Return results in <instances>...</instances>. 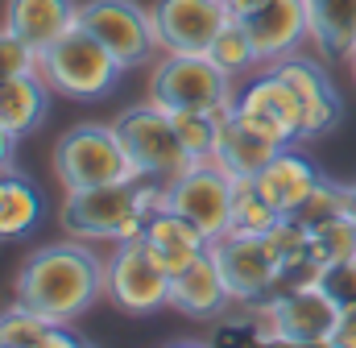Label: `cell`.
I'll use <instances>...</instances> for the list:
<instances>
[{
    "label": "cell",
    "instance_id": "7c38bea8",
    "mask_svg": "<svg viewBox=\"0 0 356 348\" xmlns=\"http://www.w3.org/2000/svg\"><path fill=\"white\" fill-rule=\"evenodd\" d=\"M228 17L224 0H154L149 21L158 54H207Z\"/></svg>",
    "mask_w": 356,
    "mask_h": 348
},
{
    "label": "cell",
    "instance_id": "e0dca14e",
    "mask_svg": "<svg viewBox=\"0 0 356 348\" xmlns=\"http://www.w3.org/2000/svg\"><path fill=\"white\" fill-rule=\"evenodd\" d=\"M228 307H232V294L224 286V274L211 258V249L170 278V311H178V315H186V319H220Z\"/></svg>",
    "mask_w": 356,
    "mask_h": 348
},
{
    "label": "cell",
    "instance_id": "52a82bcc",
    "mask_svg": "<svg viewBox=\"0 0 356 348\" xmlns=\"http://www.w3.org/2000/svg\"><path fill=\"white\" fill-rule=\"evenodd\" d=\"M104 299L124 315H154L170 307V269L154 258L145 237L112 245L104 261Z\"/></svg>",
    "mask_w": 356,
    "mask_h": 348
},
{
    "label": "cell",
    "instance_id": "3957f363",
    "mask_svg": "<svg viewBox=\"0 0 356 348\" xmlns=\"http://www.w3.org/2000/svg\"><path fill=\"white\" fill-rule=\"evenodd\" d=\"M38 71L50 84V91H58L67 100H83V104L112 95V87L124 75V67L112 58V50L83 25H71L54 46H46L38 58Z\"/></svg>",
    "mask_w": 356,
    "mask_h": 348
},
{
    "label": "cell",
    "instance_id": "e575fe53",
    "mask_svg": "<svg viewBox=\"0 0 356 348\" xmlns=\"http://www.w3.org/2000/svg\"><path fill=\"white\" fill-rule=\"evenodd\" d=\"M224 4H228L232 17H249V13H257L261 4H269V0H224Z\"/></svg>",
    "mask_w": 356,
    "mask_h": 348
},
{
    "label": "cell",
    "instance_id": "f546056e",
    "mask_svg": "<svg viewBox=\"0 0 356 348\" xmlns=\"http://www.w3.org/2000/svg\"><path fill=\"white\" fill-rule=\"evenodd\" d=\"M38 50L21 38V33H13L8 25L0 29V84L4 79H13V75H25V71H38Z\"/></svg>",
    "mask_w": 356,
    "mask_h": 348
},
{
    "label": "cell",
    "instance_id": "ffe728a7",
    "mask_svg": "<svg viewBox=\"0 0 356 348\" xmlns=\"http://www.w3.org/2000/svg\"><path fill=\"white\" fill-rule=\"evenodd\" d=\"M319 178H323V174L315 171V162H311L307 154H298L294 145H282V150L266 162V171L253 178V187L266 195L277 212H294V207L311 195V187H315Z\"/></svg>",
    "mask_w": 356,
    "mask_h": 348
},
{
    "label": "cell",
    "instance_id": "ba28073f",
    "mask_svg": "<svg viewBox=\"0 0 356 348\" xmlns=\"http://www.w3.org/2000/svg\"><path fill=\"white\" fill-rule=\"evenodd\" d=\"M266 324V345H327L340 307L319 282H286L266 303H257Z\"/></svg>",
    "mask_w": 356,
    "mask_h": 348
},
{
    "label": "cell",
    "instance_id": "7a4b0ae2",
    "mask_svg": "<svg viewBox=\"0 0 356 348\" xmlns=\"http://www.w3.org/2000/svg\"><path fill=\"white\" fill-rule=\"evenodd\" d=\"M162 203V182L133 174L124 182H104L88 191H67L58 207V224L67 237L88 245H120L145 232L149 212Z\"/></svg>",
    "mask_w": 356,
    "mask_h": 348
},
{
    "label": "cell",
    "instance_id": "cb8c5ba5",
    "mask_svg": "<svg viewBox=\"0 0 356 348\" xmlns=\"http://www.w3.org/2000/svg\"><path fill=\"white\" fill-rule=\"evenodd\" d=\"M42 220V195L21 171H0V241H21Z\"/></svg>",
    "mask_w": 356,
    "mask_h": 348
},
{
    "label": "cell",
    "instance_id": "2e32d148",
    "mask_svg": "<svg viewBox=\"0 0 356 348\" xmlns=\"http://www.w3.org/2000/svg\"><path fill=\"white\" fill-rule=\"evenodd\" d=\"M277 150H282V145L269 137L266 129H261V125H253V120L232 104V108L224 112L220 145H216V158H211V162H216V166H224V171L241 182V178H257Z\"/></svg>",
    "mask_w": 356,
    "mask_h": 348
},
{
    "label": "cell",
    "instance_id": "7402d4cb",
    "mask_svg": "<svg viewBox=\"0 0 356 348\" xmlns=\"http://www.w3.org/2000/svg\"><path fill=\"white\" fill-rule=\"evenodd\" d=\"M302 8L319 58H348L356 50V0H302Z\"/></svg>",
    "mask_w": 356,
    "mask_h": 348
},
{
    "label": "cell",
    "instance_id": "484cf974",
    "mask_svg": "<svg viewBox=\"0 0 356 348\" xmlns=\"http://www.w3.org/2000/svg\"><path fill=\"white\" fill-rule=\"evenodd\" d=\"M224 112H228V108H224ZM224 112H199V108H178V112H170L178 137H182V145H186V154H191L195 162H211V158H216Z\"/></svg>",
    "mask_w": 356,
    "mask_h": 348
},
{
    "label": "cell",
    "instance_id": "ac0fdd59",
    "mask_svg": "<svg viewBox=\"0 0 356 348\" xmlns=\"http://www.w3.org/2000/svg\"><path fill=\"white\" fill-rule=\"evenodd\" d=\"M145 245L154 249V258L162 261L166 269H170V278H175L178 269H186L195 258H203L207 249H211V241L186 220V216H178V212H170V207H154L149 212V220H145Z\"/></svg>",
    "mask_w": 356,
    "mask_h": 348
},
{
    "label": "cell",
    "instance_id": "8992f818",
    "mask_svg": "<svg viewBox=\"0 0 356 348\" xmlns=\"http://www.w3.org/2000/svg\"><path fill=\"white\" fill-rule=\"evenodd\" d=\"M112 125H116V133H120L137 174H145V178L166 187V182H175L178 174H186L195 166V158L186 154V145H182V137L175 129V116L162 104H154L149 95H145V104L124 108Z\"/></svg>",
    "mask_w": 356,
    "mask_h": 348
},
{
    "label": "cell",
    "instance_id": "8d00e7d4",
    "mask_svg": "<svg viewBox=\"0 0 356 348\" xmlns=\"http://www.w3.org/2000/svg\"><path fill=\"white\" fill-rule=\"evenodd\" d=\"M348 71H353V84H356V50L348 54Z\"/></svg>",
    "mask_w": 356,
    "mask_h": 348
},
{
    "label": "cell",
    "instance_id": "603a6c76",
    "mask_svg": "<svg viewBox=\"0 0 356 348\" xmlns=\"http://www.w3.org/2000/svg\"><path fill=\"white\" fill-rule=\"evenodd\" d=\"M0 348H83V336L13 299V307L0 315Z\"/></svg>",
    "mask_w": 356,
    "mask_h": 348
},
{
    "label": "cell",
    "instance_id": "4fadbf2b",
    "mask_svg": "<svg viewBox=\"0 0 356 348\" xmlns=\"http://www.w3.org/2000/svg\"><path fill=\"white\" fill-rule=\"evenodd\" d=\"M273 71L290 84L298 108H302V141H315V137H327L340 116H344V100L332 84V75L323 71V63H315L311 54H290L282 63H273Z\"/></svg>",
    "mask_w": 356,
    "mask_h": 348
},
{
    "label": "cell",
    "instance_id": "8fae6325",
    "mask_svg": "<svg viewBox=\"0 0 356 348\" xmlns=\"http://www.w3.org/2000/svg\"><path fill=\"white\" fill-rule=\"evenodd\" d=\"M211 258L220 265L224 286L236 307H257L273 290H282V265L269 253L266 237L224 232L220 241H211Z\"/></svg>",
    "mask_w": 356,
    "mask_h": 348
},
{
    "label": "cell",
    "instance_id": "44dd1931",
    "mask_svg": "<svg viewBox=\"0 0 356 348\" xmlns=\"http://www.w3.org/2000/svg\"><path fill=\"white\" fill-rule=\"evenodd\" d=\"M46 108H50V84L42 79V71H25L0 84V125L17 141L38 133V125L46 120Z\"/></svg>",
    "mask_w": 356,
    "mask_h": 348
},
{
    "label": "cell",
    "instance_id": "d590c367",
    "mask_svg": "<svg viewBox=\"0 0 356 348\" xmlns=\"http://www.w3.org/2000/svg\"><path fill=\"white\" fill-rule=\"evenodd\" d=\"M348 216H353V224H356V182H353V203H348Z\"/></svg>",
    "mask_w": 356,
    "mask_h": 348
},
{
    "label": "cell",
    "instance_id": "4dcf8cb0",
    "mask_svg": "<svg viewBox=\"0 0 356 348\" xmlns=\"http://www.w3.org/2000/svg\"><path fill=\"white\" fill-rule=\"evenodd\" d=\"M315 282L327 290V299H332L336 307H353L356 303V253L344 258V261L323 265V269L315 274Z\"/></svg>",
    "mask_w": 356,
    "mask_h": 348
},
{
    "label": "cell",
    "instance_id": "83f0119b",
    "mask_svg": "<svg viewBox=\"0 0 356 348\" xmlns=\"http://www.w3.org/2000/svg\"><path fill=\"white\" fill-rule=\"evenodd\" d=\"M277 216H282V212L253 187V178H241V182H236V195H232V228H228V232L266 237V228Z\"/></svg>",
    "mask_w": 356,
    "mask_h": 348
},
{
    "label": "cell",
    "instance_id": "6da1fadb",
    "mask_svg": "<svg viewBox=\"0 0 356 348\" xmlns=\"http://www.w3.org/2000/svg\"><path fill=\"white\" fill-rule=\"evenodd\" d=\"M104 261L108 258L75 237L63 245H42L17 265L13 299L54 324H75L104 299Z\"/></svg>",
    "mask_w": 356,
    "mask_h": 348
},
{
    "label": "cell",
    "instance_id": "9a60e30c",
    "mask_svg": "<svg viewBox=\"0 0 356 348\" xmlns=\"http://www.w3.org/2000/svg\"><path fill=\"white\" fill-rule=\"evenodd\" d=\"M241 21H245V29H249V38H253L266 67L298 54L302 46H311V25H307L302 0H269L257 13L241 17Z\"/></svg>",
    "mask_w": 356,
    "mask_h": 348
},
{
    "label": "cell",
    "instance_id": "d6986e66",
    "mask_svg": "<svg viewBox=\"0 0 356 348\" xmlns=\"http://www.w3.org/2000/svg\"><path fill=\"white\" fill-rule=\"evenodd\" d=\"M4 25L21 33L38 54L54 46L71 25H79V4L75 0H8Z\"/></svg>",
    "mask_w": 356,
    "mask_h": 348
},
{
    "label": "cell",
    "instance_id": "5b68a950",
    "mask_svg": "<svg viewBox=\"0 0 356 348\" xmlns=\"http://www.w3.org/2000/svg\"><path fill=\"white\" fill-rule=\"evenodd\" d=\"M149 100L166 112H224L236 104V79L216 67L211 54H158V63L149 67Z\"/></svg>",
    "mask_w": 356,
    "mask_h": 348
},
{
    "label": "cell",
    "instance_id": "f1b7e54d",
    "mask_svg": "<svg viewBox=\"0 0 356 348\" xmlns=\"http://www.w3.org/2000/svg\"><path fill=\"white\" fill-rule=\"evenodd\" d=\"M356 253V224L353 216H340L332 224H319L311 228V245H307V258L315 261L319 269L332 265V261H344Z\"/></svg>",
    "mask_w": 356,
    "mask_h": 348
},
{
    "label": "cell",
    "instance_id": "d4e9b609",
    "mask_svg": "<svg viewBox=\"0 0 356 348\" xmlns=\"http://www.w3.org/2000/svg\"><path fill=\"white\" fill-rule=\"evenodd\" d=\"M207 54H211V63H216V67H224L232 79H245V75H253V71H261V67H266L241 17H228V25L216 33V42H211V50H207Z\"/></svg>",
    "mask_w": 356,
    "mask_h": 348
},
{
    "label": "cell",
    "instance_id": "9c48e42d",
    "mask_svg": "<svg viewBox=\"0 0 356 348\" xmlns=\"http://www.w3.org/2000/svg\"><path fill=\"white\" fill-rule=\"evenodd\" d=\"M232 195H236V178L224 166L195 162L186 174L162 187V207L186 216L207 241H220L232 228Z\"/></svg>",
    "mask_w": 356,
    "mask_h": 348
},
{
    "label": "cell",
    "instance_id": "836d02e7",
    "mask_svg": "<svg viewBox=\"0 0 356 348\" xmlns=\"http://www.w3.org/2000/svg\"><path fill=\"white\" fill-rule=\"evenodd\" d=\"M13 158H17V137L0 125V171H8V166H13Z\"/></svg>",
    "mask_w": 356,
    "mask_h": 348
},
{
    "label": "cell",
    "instance_id": "30bf717a",
    "mask_svg": "<svg viewBox=\"0 0 356 348\" xmlns=\"http://www.w3.org/2000/svg\"><path fill=\"white\" fill-rule=\"evenodd\" d=\"M79 25L91 29L112 50V58L124 71H137L158 54L149 8L137 4V0H83L79 4Z\"/></svg>",
    "mask_w": 356,
    "mask_h": 348
},
{
    "label": "cell",
    "instance_id": "d6a6232c",
    "mask_svg": "<svg viewBox=\"0 0 356 348\" xmlns=\"http://www.w3.org/2000/svg\"><path fill=\"white\" fill-rule=\"evenodd\" d=\"M327 348H356V303H353V307H340Z\"/></svg>",
    "mask_w": 356,
    "mask_h": 348
},
{
    "label": "cell",
    "instance_id": "1f68e13d",
    "mask_svg": "<svg viewBox=\"0 0 356 348\" xmlns=\"http://www.w3.org/2000/svg\"><path fill=\"white\" fill-rule=\"evenodd\" d=\"M211 340H257V345H266V324H261V315H257V307H249V315H241V319H224L220 315V324L211 328Z\"/></svg>",
    "mask_w": 356,
    "mask_h": 348
},
{
    "label": "cell",
    "instance_id": "4316f807",
    "mask_svg": "<svg viewBox=\"0 0 356 348\" xmlns=\"http://www.w3.org/2000/svg\"><path fill=\"white\" fill-rule=\"evenodd\" d=\"M348 203H353V182L319 178V182L311 187V195L294 207V216H298L307 228H319V224H332V220L348 216Z\"/></svg>",
    "mask_w": 356,
    "mask_h": 348
},
{
    "label": "cell",
    "instance_id": "277c9868",
    "mask_svg": "<svg viewBox=\"0 0 356 348\" xmlns=\"http://www.w3.org/2000/svg\"><path fill=\"white\" fill-rule=\"evenodd\" d=\"M54 178L63 182V191H88V187H104V182H124L133 178L137 166L116 133V125H75L54 141Z\"/></svg>",
    "mask_w": 356,
    "mask_h": 348
},
{
    "label": "cell",
    "instance_id": "5bb4252c",
    "mask_svg": "<svg viewBox=\"0 0 356 348\" xmlns=\"http://www.w3.org/2000/svg\"><path fill=\"white\" fill-rule=\"evenodd\" d=\"M236 108L253 125H261L277 145H302V108L273 67H261L245 87H236Z\"/></svg>",
    "mask_w": 356,
    "mask_h": 348
}]
</instances>
